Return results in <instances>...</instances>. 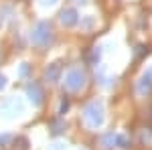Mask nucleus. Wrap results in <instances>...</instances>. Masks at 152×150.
<instances>
[{
    "mask_svg": "<svg viewBox=\"0 0 152 150\" xmlns=\"http://www.w3.org/2000/svg\"><path fill=\"white\" fill-rule=\"evenodd\" d=\"M61 20L67 24V26H73V24L77 23V16H75V10H63L61 14Z\"/></svg>",
    "mask_w": 152,
    "mask_h": 150,
    "instance_id": "obj_4",
    "label": "nucleus"
},
{
    "mask_svg": "<svg viewBox=\"0 0 152 150\" xmlns=\"http://www.w3.org/2000/svg\"><path fill=\"white\" fill-rule=\"evenodd\" d=\"M0 87H4V77L0 75Z\"/></svg>",
    "mask_w": 152,
    "mask_h": 150,
    "instance_id": "obj_6",
    "label": "nucleus"
},
{
    "mask_svg": "<svg viewBox=\"0 0 152 150\" xmlns=\"http://www.w3.org/2000/svg\"><path fill=\"white\" fill-rule=\"evenodd\" d=\"M28 95H31V100H35V105L43 104V91H41V87H39L37 83L28 87Z\"/></svg>",
    "mask_w": 152,
    "mask_h": 150,
    "instance_id": "obj_3",
    "label": "nucleus"
},
{
    "mask_svg": "<svg viewBox=\"0 0 152 150\" xmlns=\"http://www.w3.org/2000/svg\"><path fill=\"white\" fill-rule=\"evenodd\" d=\"M57 75H59V65L55 63V65H51V71L47 69V77L51 81H57Z\"/></svg>",
    "mask_w": 152,
    "mask_h": 150,
    "instance_id": "obj_5",
    "label": "nucleus"
},
{
    "mask_svg": "<svg viewBox=\"0 0 152 150\" xmlns=\"http://www.w3.org/2000/svg\"><path fill=\"white\" fill-rule=\"evenodd\" d=\"M49 39H51V26L47 23H39L33 33V41L39 45H45V43H49Z\"/></svg>",
    "mask_w": 152,
    "mask_h": 150,
    "instance_id": "obj_1",
    "label": "nucleus"
},
{
    "mask_svg": "<svg viewBox=\"0 0 152 150\" xmlns=\"http://www.w3.org/2000/svg\"><path fill=\"white\" fill-rule=\"evenodd\" d=\"M85 83V75L81 73V69H71L67 73V87L69 89H81Z\"/></svg>",
    "mask_w": 152,
    "mask_h": 150,
    "instance_id": "obj_2",
    "label": "nucleus"
}]
</instances>
